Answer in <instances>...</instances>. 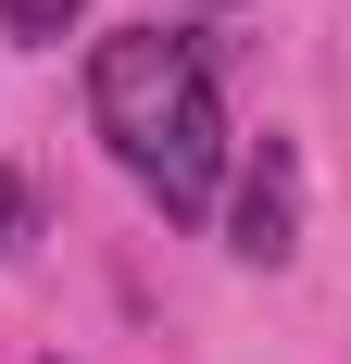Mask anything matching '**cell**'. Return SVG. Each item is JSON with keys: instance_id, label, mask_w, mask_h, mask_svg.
I'll return each mask as SVG.
<instances>
[{"instance_id": "2", "label": "cell", "mask_w": 351, "mask_h": 364, "mask_svg": "<svg viewBox=\"0 0 351 364\" xmlns=\"http://www.w3.org/2000/svg\"><path fill=\"white\" fill-rule=\"evenodd\" d=\"M226 252L239 264H288L301 252V139H264L251 164H226Z\"/></svg>"}, {"instance_id": "4", "label": "cell", "mask_w": 351, "mask_h": 364, "mask_svg": "<svg viewBox=\"0 0 351 364\" xmlns=\"http://www.w3.org/2000/svg\"><path fill=\"white\" fill-rule=\"evenodd\" d=\"M13 226H26V176L0 164V252H13Z\"/></svg>"}, {"instance_id": "5", "label": "cell", "mask_w": 351, "mask_h": 364, "mask_svg": "<svg viewBox=\"0 0 351 364\" xmlns=\"http://www.w3.org/2000/svg\"><path fill=\"white\" fill-rule=\"evenodd\" d=\"M201 13H226V0H201Z\"/></svg>"}, {"instance_id": "3", "label": "cell", "mask_w": 351, "mask_h": 364, "mask_svg": "<svg viewBox=\"0 0 351 364\" xmlns=\"http://www.w3.org/2000/svg\"><path fill=\"white\" fill-rule=\"evenodd\" d=\"M88 0H0V38H63Z\"/></svg>"}, {"instance_id": "1", "label": "cell", "mask_w": 351, "mask_h": 364, "mask_svg": "<svg viewBox=\"0 0 351 364\" xmlns=\"http://www.w3.org/2000/svg\"><path fill=\"white\" fill-rule=\"evenodd\" d=\"M88 126L113 139V164L176 226L213 214V188H226V88H213L188 26H113L88 50Z\"/></svg>"}]
</instances>
